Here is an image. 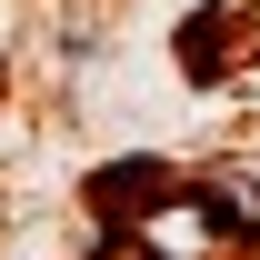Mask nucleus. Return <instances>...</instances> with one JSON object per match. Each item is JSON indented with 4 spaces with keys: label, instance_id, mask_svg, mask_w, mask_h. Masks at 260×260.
<instances>
[{
    "label": "nucleus",
    "instance_id": "obj_1",
    "mask_svg": "<svg viewBox=\"0 0 260 260\" xmlns=\"http://www.w3.org/2000/svg\"><path fill=\"white\" fill-rule=\"evenodd\" d=\"M170 220L200 230V260H240V250H260V180L250 170H180Z\"/></svg>",
    "mask_w": 260,
    "mask_h": 260
},
{
    "label": "nucleus",
    "instance_id": "obj_2",
    "mask_svg": "<svg viewBox=\"0 0 260 260\" xmlns=\"http://www.w3.org/2000/svg\"><path fill=\"white\" fill-rule=\"evenodd\" d=\"M80 200H90L100 230H160L170 210H180V170L170 160H100L90 180H80Z\"/></svg>",
    "mask_w": 260,
    "mask_h": 260
}]
</instances>
